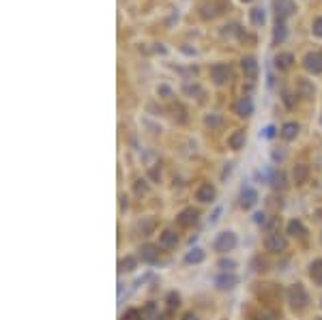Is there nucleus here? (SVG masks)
Masks as SVG:
<instances>
[{
	"mask_svg": "<svg viewBox=\"0 0 322 320\" xmlns=\"http://www.w3.org/2000/svg\"><path fill=\"white\" fill-rule=\"evenodd\" d=\"M307 301H309V295H307V290L303 284H292L288 288V303L292 305V308L301 310V308H305Z\"/></svg>",
	"mask_w": 322,
	"mask_h": 320,
	"instance_id": "1",
	"label": "nucleus"
},
{
	"mask_svg": "<svg viewBox=\"0 0 322 320\" xmlns=\"http://www.w3.org/2000/svg\"><path fill=\"white\" fill-rule=\"evenodd\" d=\"M213 247H215V252H219V254H228V252H232V250L236 247V234L230 232V230L219 232L217 239L213 241Z\"/></svg>",
	"mask_w": 322,
	"mask_h": 320,
	"instance_id": "2",
	"label": "nucleus"
},
{
	"mask_svg": "<svg viewBox=\"0 0 322 320\" xmlns=\"http://www.w3.org/2000/svg\"><path fill=\"white\" fill-rule=\"evenodd\" d=\"M286 245H288V241L283 234L279 232H273V234H268V239H267V250L268 252H273V254H279L286 250Z\"/></svg>",
	"mask_w": 322,
	"mask_h": 320,
	"instance_id": "3",
	"label": "nucleus"
},
{
	"mask_svg": "<svg viewBox=\"0 0 322 320\" xmlns=\"http://www.w3.org/2000/svg\"><path fill=\"white\" fill-rule=\"evenodd\" d=\"M140 256L144 262H157L159 260V245H151V243H146V245H142V250H140Z\"/></svg>",
	"mask_w": 322,
	"mask_h": 320,
	"instance_id": "4",
	"label": "nucleus"
},
{
	"mask_svg": "<svg viewBox=\"0 0 322 320\" xmlns=\"http://www.w3.org/2000/svg\"><path fill=\"white\" fill-rule=\"evenodd\" d=\"M215 284H217V288H221V290H230V288H234V286L238 284V277L234 275V273H221L217 279H215Z\"/></svg>",
	"mask_w": 322,
	"mask_h": 320,
	"instance_id": "5",
	"label": "nucleus"
},
{
	"mask_svg": "<svg viewBox=\"0 0 322 320\" xmlns=\"http://www.w3.org/2000/svg\"><path fill=\"white\" fill-rule=\"evenodd\" d=\"M196 198L200 200V202H213L215 200V187L211 185V183H204V185H200L198 187V192H196Z\"/></svg>",
	"mask_w": 322,
	"mask_h": 320,
	"instance_id": "6",
	"label": "nucleus"
},
{
	"mask_svg": "<svg viewBox=\"0 0 322 320\" xmlns=\"http://www.w3.org/2000/svg\"><path fill=\"white\" fill-rule=\"evenodd\" d=\"M256 202H258V192H256V189L243 187V192H241V206L243 208H251V206H256Z\"/></svg>",
	"mask_w": 322,
	"mask_h": 320,
	"instance_id": "7",
	"label": "nucleus"
},
{
	"mask_svg": "<svg viewBox=\"0 0 322 320\" xmlns=\"http://www.w3.org/2000/svg\"><path fill=\"white\" fill-rule=\"evenodd\" d=\"M198 211L196 208H183V211L178 213V224L180 226H193L198 221Z\"/></svg>",
	"mask_w": 322,
	"mask_h": 320,
	"instance_id": "8",
	"label": "nucleus"
},
{
	"mask_svg": "<svg viewBox=\"0 0 322 320\" xmlns=\"http://www.w3.org/2000/svg\"><path fill=\"white\" fill-rule=\"evenodd\" d=\"M178 243V234L174 230H163V234L159 237V247H163V250H170Z\"/></svg>",
	"mask_w": 322,
	"mask_h": 320,
	"instance_id": "9",
	"label": "nucleus"
},
{
	"mask_svg": "<svg viewBox=\"0 0 322 320\" xmlns=\"http://www.w3.org/2000/svg\"><path fill=\"white\" fill-rule=\"evenodd\" d=\"M286 232L292 234V237H305L307 234V230H305V226H303L301 219H290L288 226H286Z\"/></svg>",
	"mask_w": 322,
	"mask_h": 320,
	"instance_id": "10",
	"label": "nucleus"
},
{
	"mask_svg": "<svg viewBox=\"0 0 322 320\" xmlns=\"http://www.w3.org/2000/svg\"><path fill=\"white\" fill-rule=\"evenodd\" d=\"M309 277L314 279V284L322 286V258L312 262V266H309Z\"/></svg>",
	"mask_w": 322,
	"mask_h": 320,
	"instance_id": "11",
	"label": "nucleus"
},
{
	"mask_svg": "<svg viewBox=\"0 0 322 320\" xmlns=\"http://www.w3.org/2000/svg\"><path fill=\"white\" fill-rule=\"evenodd\" d=\"M279 133H281V138H286V140H294L296 133H299V125H296V123H286Z\"/></svg>",
	"mask_w": 322,
	"mask_h": 320,
	"instance_id": "12",
	"label": "nucleus"
},
{
	"mask_svg": "<svg viewBox=\"0 0 322 320\" xmlns=\"http://www.w3.org/2000/svg\"><path fill=\"white\" fill-rule=\"evenodd\" d=\"M204 260V252L200 250V247H193V250L185 256V262L187 264H198V262H202Z\"/></svg>",
	"mask_w": 322,
	"mask_h": 320,
	"instance_id": "13",
	"label": "nucleus"
},
{
	"mask_svg": "<svg viewBox=\"0 0 322 320\" xmlns=\"http://www.w3.org/2000/svg\"><path fill=\"white\" fill-rule=\"evenodd\" d=\"M211 73H213V77H215V82H217V84H223L225 80H228V69L221 67V64L213 67V69H211Z\"/></svg>",
	"mask_w": 322,
	"mask_h": 320,
	"instance_id": "14",
	"label": "nucleus"
},
{
	"mask_svg": "<svg viewBox=\"0 0 322 320\" xmlns=\"http://www.w3.org/2000/svg\"><path fill=\"white\" fill-rule=\"evenodd\" d=\"M236 112L241 114V116H249L251 112H254V106H251L249 99H245V97H243V99L236 103Z\"/></svg>",
	"mask_w": 322,
	"mask_h": 320,
	"instance_id": "15",
	"label": "nucleus"
},
{
	"mask_svg": "<svg viewBox=\"0 0 322 320\" xmlns=\"http://www.w3.org/2000/svg\"><path fill=\"white\" fill-rule=\"evenodd\" d=\"M228 144L232 146V148H241L243 144H245V131H234L228 138Z\"/></svg>",
	"mask_w": 322,
	"mask_h": 320,
	"instance_id": "16",
	"label": "nucleus"
},
{
	"mask_svg": "<svg viewBox=\"0 0 322 320\" xmlns=\"http://www.w3.org/2000/svg\"><path fill=\"white\" fill-rule=\"evenodd\" d=\"M305 179H307V166H296L294 168V183H305Z\"/></svg>",
	"mask_w": 322,
	"mask_h": 320,
	"instance_id": "17",
	"label": "nucleus"
},
{
	"mask_svg": "<svg viewBox=\"0 0 322 320\" xmlns=\"http://www.w3.org/2000/svg\"><path fill=\"white\" fill-rule=\"evenodd\" d=\"M318 63H322V61H320V56L309 54V56L305 58V64H307L309 69H314V71H322V64H318Z\"/></svg>",
	"mask_w": 322,
	"mask_h": 320,
	"instance_id": "18",
	"label": "nucleus"
},
{
	"mask_svg": "<svg viewBox=\"0 0 322 320\" xmlns=\"http://www.w3.org/2000/svg\"><path fill=\"white\" fill-rule=\"evenodd\" d=\"M135 264H138V260H135L133 256H127L120 260V271H133Z\"/></svg>",
	"mask_w": 322,
	"mask_h": 320,
	"instance_id": "19",
	"label": "nucleus"
},
{
	"mask_svg": "<svg viewBox=\"0 0 322 320\" xmlns=\"http://www.w3.org/2000/svg\"><path fill=\"white\" fill-rule=\"evenodd\" d=\"M219 269H221L223 273H230L232 269H234V266H236V262H234V260H230V258H221V260H219Z\"/></svg>",
	"mask_w": 322,
	"mask_h": 320,
	"instance_id": "20",
	"label": "nucleus"
},
{
	"mask_svg": "<svg viewBox=\"0 0 322 320\" xmlns=\"http://www.w3.org/2000/svg\"><path fill=\"white\" fill-rule=\"evenodd\" d=\"M165 301H167V308L174 310V308H178V305H180V297L176 295V292H167Z\"/></svg>",
	"mask_w": 322,
	"mask_h": 320,
	"instance_id": "21",
	"label": "nucleus"
},
{
	"mask_svg": "<svg viewBox=\"0 0 322 320\" xmlns=\"http://www.w3.org/2000/svg\"><path fill=\"white\" fill-rule=\"evenodd\" d=\"M122 320H144V318H142V312H138V310H127L125 314H122Z\"/></svg>",
	"mask_w": 322,
	"mask_h": 320,
	"instance_id": "22",
	"label": "nucleus"
},
{
	"mask_svg": "<svg viewBox=\"0 0 322 320\" xmlns=\"http://www.w3.org/2000/svg\"><path fill=\"white\" fill-rule=\"evenodd\" d=\"M243 69H247V73H249V75H254V73H256V64H254V61H251V58H247V61H243Z\"/></svg>",
	"mask_w": 322,
	"mask_h": 320,
	"instance_id": "23",
	"label": "nucleus"
},
{
	"mask_svg": "<svg viewBox=\"0 0 322 320\" xmlns=\"http://www.w3.org/2000/svg\"><path fill=\"white\" fill-rule=\"evenodd\" d=\"M155 312H157V308H155V303H148V305H146V310L142 312V318H146V316H155Z\"/></svg>",
	"mask_w": 322,
	"mask_h": 320,
	"instance_id": "24",
	"label": "nucleus"
},
{
	"mask_svg": "<svg viewBox=\"0 0 322 320\" xmlns=\"http://www.w3.org/2000/svg\"><path fill=\"white\" fill-rule=\"evenodd\" d=\"M146 181H138V185H135V192L138 193H146V185H144Z\"/></svg>",
	"mask_w": 322,
	"mask_h": 320,
	"instance_id": "25",
	"label": "nucleus"
},
{
	"mask_svg": "<svg viewBox=\"0 0 322 320\" xmlns=\"http://www.w3.org/2000/svg\"><path fill=\"white\" fill-rule=\"evenodd\" d=\"M264 217H267V215H264V213H260V211H258V213L254 215V221H256V224H264Z\"/></svg>",
	"mask_w": 322,
	"mask_h": 320,
	"instance_id": "26",
	"label": "nucleus"
},
{
	"mask_svg": "<svg viewBox=\"0 0 322 320\" xmlns=\"http://www.w3.org/2000/svg\"><path fill=\"white\" fill-rule=\"evenodd\" d=\"M219 213H221V208H217V211L213 213V217H211V224H215V221L219 219Z\"/></svg>",
	"mask_w": 322,
	"mask_h": 320,
	"instance_id": "27",
	"label": "nucleus"
},
{
	"mask_svg": "<svg viewBox=\"0 0 322 320\" xmlns=\"http://www.w3.org/2000/svg\"><path fill=\"white\" fill-rule=\"evenodd\" d=\"M183 320H198V316L193 314V312H189V314H185V316H183Z\"/></svg>",
	"mask_w": 322,
	"mask_h": 320,
	"instance_id": "28",
	"label": "nucleus"
},
{
	"mask_svg": "<svg viewBox=\"0 0 322 320\" xmlns=\"http://www.w3.org/2000/svg\"><path fill=\"white\" fill-rule=\"evenodd\" d=\"M264 135H267V138H270V135H273V127H267V131H264Z\"/></svg>",
	"mask_w": 322,
	"mask_h": 320,
	"instance_id": "29",
	"label": "nucleus"
},
{
	"mask_svg": "<svg viewBox=\"0 0 322 320\" xmlns=\"http://www.w3.org/2000/svg\"><path fill=\"white\" fill-rule=\"evenodd\" d=\"M318 320H322V318H318Z\"/></svg>",
	"mask_w": 322,
	"mask_h": 320,
	"instance_id": "30",
	"label": "nucleus"
}]
</instances>
